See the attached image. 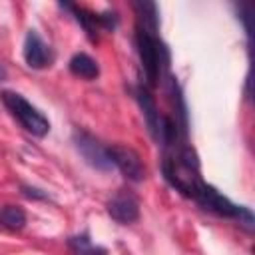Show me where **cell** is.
Here are the masks:
<instances>
[{
	"label": "cell",
	"mask_w": 255,
	"mask_h": 255,
	"mask_svg": "<svg viewBox=\"0 0 255 255\" xmlns=\"http://www.w3.org/2000/svg\"><path fill=\"white\" fill-rule=\"evenodd\" d=\"M106 209H108V215L122 223V225H128V223H133L137 221L139 217V203L135 199L133 193L129 191H120L116 193L108 203H106Z\"/></svg>",
	"instance_id": "cell-6"
},
{
	"label": "cell",
	"mask_w": 255,
	"mask_h": 255,
	"mask_svg": "<svg viewBox=\"0 0 255 255\" xmlns=\"http://www.w3.org/2000/svg\"><path fill=\"white\" fill-rule=\"evenodd\" d=\"M193 199L207 211L215 213V215H221V217H227V219H235L239 221L247 231L253 229V213L243 207V205H235L231 199H227L223 193H219L213 185L201 181L193 193Z\"/></svg>",
	"instance_id": "cell-2"
},
{
	"label": "cell",
	"mask_w": 255,
	"mask_h": 255,
	"mask_svg": "<svg viewBox=\"0 0 255 255\" xmlns=\"http://www.w3.org/2000/svg\"><path fill=\"white\" fill-rule=\"evenodd\" d=\"M237 14H239V18L243 20L245 32H247V36H249V34H251V26H249V6L241 4V6H239V10H237Z\"/></svg>",
	"instance_id": "cell-15"
},
{
	"label": "cell",
	"mask_w": 255,
	"mask_h": 255,
	"mask_svg": "<svg viewBox=\"0 0 255 255\" xmlns=\"http://www.w3.org/2000/svg\"><path fill=\"white\" fill-rule=\"evenodd\" d=\"M0 225L10 231H20L26 225V213L18 205H4L0 207Z\"/></svg>",
	"instance_id": "cell-12"
},
{
	"label": "cell",
	"mask_w": 255,
	"mask_h": 255,
	"mask_svg": "<svg viewBox=\"0 0 255 255\" xmlns=\"http://www.w3.org/2000/svg\"><path fill=\"white\" fill-rule=\"evenodd\" d=\"M4 78H6V68H4L2 64H0V82H2Z\"/></svg>",
	"instance_id": "cell-16"
},
{
	"label": "cell",
	"mask_w": 255,
	"mask_h": 255,
	"mask_svg": "<svg viewBox=\"0 0 255 255\" xmlns=\"http://www.w3.org/2000/svg\"><path fill=\"white\" fill-rule=\"evenodd\" d=\"M135 98H137V104L143 112V118H145V124H147V129L151 133V137L155 141H159V135H161V122H163V116L157 112V106H155V100L153 96L149 94L147 86H139L135 90Z\"/></svg>",
	"instance_id": "cell-8"
},
{
	"label": "cell",
	"mask_w": 255,
	"mask_h": 255,
	"mask_svg": "<svg viewBox=\"0 0 255 255\" xmlns=\"http://www.w3.org/2000/svg\"><path fill=\"white\" fill-rule=\"evenodd\" d=\"M68 68H70V72H72L74 76H78V78H82V80H96L98 74H100L98 62H96L92 56L84 54V52L74 54V56L70 58V62H68Z\"/></svg>",
	"instance_id": "cell-10"
},
{
	"label": "cell",
	"mask_w": 255,
	"mask_h": 255,
	"mask_svg": "<svg viewBox=\"0 0 255 255\" xmlns=\"http://www.w3.org/2000/svg\"><path fill=\"white\" fill-rule=\"evenodd\" d=\"M74 145H76L78 153L86 159L88 165H92L98 171H112L114 163L110 159L108 147H104L92 133H88L84 129H76L74 131Z\"/></svg>",
	"instance_id": "cell-4"
},
{
	"label": "cell",
	"mask_w": 255,
	"mask_h": 255,
	"mask_svg": "<svg viewBox=\"0 0 255 255\" xmlns=\"http://www.w3.org/2000/svg\"><path fill=\"white\" fill-rule=\"evenodd\" d=\"M133 10L137 14V26L149 30V32H157L159 26V18H157V6L153 2H133Z\"/></svg>",
	"instance_id": "cell-11"
},
{
	"label": "cell",
	"mask_w": 255,
	"mask_h": 255,
	"mask_svg": "<svg viewBox=\"0 0 255 255\" xmlns=\"http://www.w3.org/2000/svg\"><path fill=\"white\" fill-rule=\"evenodd\" d=\"M108 153H110L112 163L126 175V179H129L133 183L143 181L145 167L141 163L139 153L133 147H128V145H110L108 147Z\"/></svg>",
	"instance_id": "cell-5"
},
{
	"label": "cell",
	"mask_w": 255,
	"mask_h": 255,
	"mask_svg": "<svg viewBox=\"0 0 255 255\" xmlns=\"http://www.w3.org/2000/svg\"><path fill=\"white\" fill-rule=\"evenodd\" d=\"M60 6H62L64 10H68V12L74 14V18H76V20L80 22V26L86 30V34H88V38H90L92 42H98L100 22H98V14H96V12H90V10L80 8V6H76V4H70V2H62Z\"/></svg>",
	"instance_id": "cell-9"
},
{
	"label": "cell",
	"mask_w": 255,
	"mask_h": 255,
	"mask_svg": "<svg viewBox=\"0 0 255 255\" xmlns=\"http://www.w3.org/2000/svg\"><path fill=\"white\" fill-rule=\"evenodd\" d=\"M24 60L34 70H42V68L50 66L54 60L52 48L40 38V34L36 30H28V34L24 38Z\"/></svg>",
	"instance_id": "cell-7"
},
{
	"label": "cell",
	"mask_w": 255,
	"mask_h": 255,
	"mask_svg": "<svg viewBox=\"0 0 255 255\" xmlns=\"http://www.w3.org/2000/svg\"><path fill=\"white\" fill-rule=\"evenodd\" d=\"M68 247L74 255H108L106 247H100V245H94L92 239L88 237V233H82V235H74L68 239Z\"/></svg>",
	"instance_id": "cell-13"
},
{
	"label": "cell",
	"mask_w": 255,
	"mask_h": 255,
	"mask_svg": "<svg viewBox=\"0 0 255 255\" xmlns=\"http://www.w3.org/2000/svg\"><path fill=\"white\" fill-rule=\"evenodd\" d=\"M20 189H22V195H26L28 199H46V197H48V195H46L42 189L32 187V185H22Z\"/></svg>",
	"instance_id": "cell-14"
},
{
	"label": "cell",
	"mask_w": 255,
	"mask_h": 255,
	"mask_svg": "<svg viewBox=\"0 0 255 255\" xmlns=\"http://www.w3.org/2000/svg\"><path fill=\"white\" fill-rule=\"evenodd\" d=\"M2 98V104L6 106V110L10 112V116L32 135L36 137H44L48 131H50V122L48 118L38 110L34 108L24 96L16 94V92H10V90H4L0 94Z\"/></svg>",
	"instance_id": "cell-3"
},
{
	"label": "cell",
	"mask_w": 255,
	"mask_h": 255,
	"mask_svg": "<svg viewBox=\"0 0 255 255\" xmlns=\"http://www.w3.org/2000/svg\"><path fill=\"white\" fill-rule=\"evenodd\" d=\"M135 48L139 54V62L145 74V84L147 88H155L163 66H167V52L155 32H149L141 26L135 24Z\"/></svg>",
	"instance_id": "cell-1"
}]
</instances>
